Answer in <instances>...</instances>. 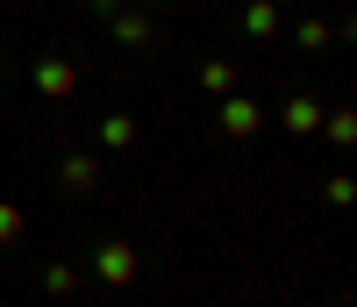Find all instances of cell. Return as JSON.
I'll return each mask as SVG.
<instances>
[{
	"mask_svg": "<svg viewBox=\"0 0 357 307\" xmlns=\"http://www.w3.org/2000/svg\"><path fill=\"white\" fill-rule=\"evenodd\" d=\"M279 22H286V15L272 8V0H250V8H243V36H250V43H272Z\"/></svg>",
	"mask_w": 357,
	"mask_h": 307,
	"instance_id": "8",
	"label": "cell"
},
{
	"mask_svg": "<svg viewBox=\"0 0 357 307\" xmlns=\"http://www.w3.org/2000/svg\"><path fill=\"white\" fill-rule=\"evenodd\" d=\"M200 93H215V100L243 93V65H229V57H207V65H200Z\"/></svg>",
	"mask_w": 357,
	"mask_h": 307,
	"instance_id": "7",
	"label": "cell"
},
{
	"mask_svg": "<svg viewBox=\"0 0 357 307\" xmlns=\"http://www.w3.org/2000/svg\"><path fill=\"white\" fill-rule=\"evenodd\" d=\"M321 107L314 93H286V107H279V129H293V136H321Z\"/></svg>",
	"mask_w": 357,
	"mask_h": 307,
	"instance_id": "6",
	"label": "cell"
},
{
	"mask_svg": "<svg viewBox=\"0 0 357 307\" xmlns=\"http://www.w3.org/2000/svg\"><path fill=\"white\" fill-rule=\"evenodd\" d=\"M151 8H172V0H151Z\"/></svg>",
	"mask_w": 357,
	"mask_h": 307,
	"instance_id": "16",
	"label": "cell"
},
{
	"mask_svg": "<svg viewBox=\"0 0 357 307\" xmlns=\"http://www.w3.org/2000/svg\"><path fill=\"white\" fill-rule=\"evenodd\" d=\"M100 143H107V150H129V143H136V114H122V107L100 114Z\"/></svg>",
	"mask_w": 357,
	"mask_h": 307,
	"instance_id": "10",
	"label": "cell"
},
{
	"mask_svg": "<svg viewBox=\"0 0 357 307\" xmlns=\"http://www.w3.org/2000/svg\"><path fill=\"white\" fill-rule=\"evenodd\" d=\"M136 271H143L136 236H100V250H93V279H100L107 293H129V286H136Z\"/></svg>",
	"mask_w": 357,
	"mask_h": 307,
	"instance_id": "1",
	"label": "cell"
},
{
	"mask_svg": "<svg viewBox=\"0 0 357 307\" xmlns=\"http://www.w3.org/2000/svg\"><path fill=\"white\" fill-rule=\"evenodd\" d=\"M22 236H29V207H22V200H0V250L22 243Z\"/></svg>",
	"mask_w": 357,
	"mask_h": 307,
	"instance_id": "12",
	"label": "cell"
},
{
	"mask_svg": "<svg viewBox=\"0 0 357 307\" xmlns=\"http://www.w3.org/2000/svg\"><path fill=\"white\" fill-rule=\"evenodd\" d=\"M29 86H36L43 100H72L79 93V65L72 57H36V65H29Z\"/></svg>",
	"mask_w": 357,
	"mask_h": 307,
	"instance_id": "2",
	"label": "cell"
},
{
	"mask_svg": "<svg viewBox=\"0 0 357 307\" xmlns=\"http://www.w3.org/2000/svg\"><path fill=\"white\" fill-rule=\"evenodd\" d=\"M293 43H301L307 57H321V50H329V43H336V29H329V22H321V15H307L301 29H293Z\"/></svg>",
	"mask_w": 357,
	"mask_h": 307,
	"instance_id": "9",
	"label": "cell"
},
{
	"mask_svg": "<svg viewBox=\"0 0 357 307\" xmlns=\"http://www.w3.org/2000/svg\"><path fill=\"white\" fill-rule=\"evenodd\" d=\"M122 8H136V0H93V15H122Z\"/></svg>",
	"mask_w": 357,
	"mask_h": 307,
	"instance_id": "15",
	"label": "cell"
},
{
	"mask_svg": "<svg viewBox=\"0 0 357 307\" xmlns=\"http://www.w3.org/2000/svg\"><path fill=\"white\" fill-rule=\"evenodd\" d=\"M321 136H329L336 150H350V143H357V114H350V107H329V114H321Z\"/></svg>",
	"mask_w": 357,
	"mask_h": 307,
	"instance_id": "11",
	"label": "cell"
},
{
	"mask_svg": "<svg viewBox=\"0 0 357 307\" xmlns=\"http://www.w3.org/2000/svg\"><path fill=\"white\" fill-rule=\"evenodd\" d=\"M107 29H114V43H122V50H151V43H158V22L143 15V8H122V15H107Z\"/></svg>",
	"mask_w": 357,
	"mask_h": 307,
	"instance_id": "5",
	"label": "cell"
},
{
	"mask_svg": "<svg viewBox=\"0 0 357 307\" xmlns=\"http://www.w3.org/2000/svg\"><path fill=\"white\" fill-rule=\"evenodd\" d=\"M43 286H50V293H79V264H50Z\"/></svg>",
	"mask_w": 357,
	"mask_h": 307,
	"instance_id": "13",
	"label": "cell"
},
{
	"mask_svg": "<svg viewBox=\"0 0 357 307\" xmlns=\"http://www.w3.org/2000/svg\"><path fill=\"white\" fill-rule=\"evenodd\" d=\"M329 200H336V207L357 200V179H350V172H329Z\"/></svg>",
	"mask_w": 357,
	"mask_h": 307,
	"instance_id": "14",
	"label": "cell"
},
{
	"mask_svg": "<svg viewBox=\"0 0 357 307\" xmlns=\"http://www.w3.org/2000/svg\"><path fill=\"white\" fill-rule=\"evenodd\" d=\"M272 8H286V0H272Z\"/></svg>",
	"mask_w": 357,
	"mask_h": 307,
	"instance_id": "17",
	"label": "cell"
},
{
	"mask_svg": "<svg viewBox=\"0 0 357 307\" xmlns=\"http://www.w3.org/2000/svg\"><path fill=\"white\" fill-rule=\"evenodd\" d=\"M257 129H264V107H257L250 93H229V100H222V136H229V143H250Z\"/></svg>",
	"mask_w": 357,
	"mask_h": 307,
	"instance_id": "4",
	"label": "cell"
},
{
	"mask_svg": "<svg viewBox=\"0 0 357 307\" xmlns=\"http://www.w3.org/2000/svg\"><path fill=\"white\" fill-rule=\"evenodd\" d=\"M57 186H65L72 200L100 193V158H93V150H65V158H57Z\"/></svg>",
	"mask_w": 357,
	"mask_h": 307,
	"instance_id": "3",
	"label": "cell"
}]
</instances>
